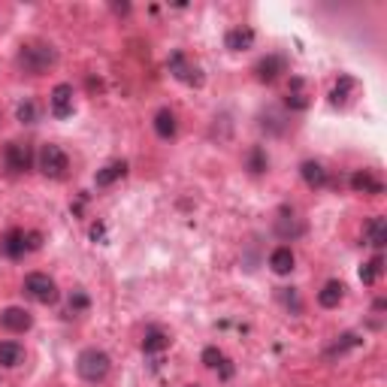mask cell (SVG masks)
<instances>
[{
  "label": "cell",
  "instance_id": "obj_26",
  "mask_svg": "<svg viewBox=\"0 0 387 387\" xmlns=\"http://www.w3.org/2000/svg\"><path fill=\"white\" fill-rule=\"evenodd\" d=\"M360 342H363V339H360V336H354V333H345V336H342V339L336 342V345H333V348L327 351V357H336V354H345V351H348V348H357V345H360Z\"/></svg>",
  "mask_w": 387,
  "mask_h": 387
},
{
  "label": "cell",
  "instance_id": "obj_22",
  "mask_svg": "<svg viewBox=\"0 0 387 387\" xmlns=\"http://www.w3.org/2000/svg\"><path fill=\"white\" fill-rule=\"evenodd\" d=\"M381 272H384V258L375 254L372 260H366L363 267H360V281H363V285H375V281L381 278Z\"/></svg>",
  "mask_w": 387,
  "mask_h": 387
},
{
  "label": "cell",
  "instance_id": "obj_17",
  "mask_svg": "<svg viewBox=\"0 0 387 387\" xmlns=\"http://www.w3.org/2000/svg\"><path fill=\"white\" fill-rule=\"evenodd\" d=\"M351 188H354L357 194H381V191H384V184L378 182L369 170H360V173L351 175Z\"/></svg>",
  "mask_w": 387,
  "mask_h": 387
},
{
  "label": "cell",
  "instance_id": "obj_23",
  "mask_svg": "<svg viewBox=\"0 0 387 387\" xmlns=\"http://www.w3.org/2000/svg\"><path fill=\"white\" fill-rule=\"evenodd\" d=\"M155 134L161 139H173L175 136V116L170 109H161L155 116Z\"/></svg>",
  "mask_w": 387,
  "mask_h": 387
},
{
  "label": "cell",
  "instance_id": "obj_28",
  "mask_svg": "<svg viewBox=\"0 0 387 387\" xmlns=\"http://www.w3.org/2000/svg\"><path fill=\"white\" fill-rule=\"evenodd\" d=\"M15 116H19L22 125H33V121H37V103H33V100H24Z\"/></svg>",
  "mask_w": 387,
  "mask_h": 387
},
{
  "label": "cell",
  "instance_id": "obj_35",
  "mask_svg": "<svg viewBox=\"0 0 387 387\" xmlns=\"http://www.w3.org/2000/svg\"><path fill=\"white\" fill-rule=\"evenodd\" d=\"M188 387H200V384H188Z\"/></svg>",
  "mask_w": 387,
  "mask_h": 387
},
{
  "label": "cell",
  "instance_id": "obj_20",
  "mask_svg": "<svg viewBox=\"0 0 387 387\" xmlns=\"http://www.w3.org/2000/svg\"><path fill=\"white\" fill-rule=\"evenodd\" d=\"M0 251H3L6 258H13V260L22 258V254L28 251V248H24V230H10V233H6L3 242H0Z\"/></svg>",
  "mask_w": 387,
  "mask_h": 387
},
{
  "label": "cell",
  "instance_id": "obj_29",
  "mask_svg": "<svg viewBox=\"0 0 387 387\" xmlns=\"http://www.w3.org/2000/svg\"><path fill=\"white\" fill-rule=\"evenodd\" d=\"M248 170H251V173H263V170H267V155H263V148H258V145L251 148V155H248Z\"/></svg>",
  "mask_w": 387,
  "mask_h": 387
},
{
  "label": "cell",
  "instance_id": "obj_32",
  "mask_svg": "<svg viewBox=\"0 0 387 387\" xmlns=\"http://www.w3.org/2000/svg\"><path fill=\"white\" fill-rule=\"evenodd\" d=\"M40 245H42V236L40 233H24V248H28V251H37Z\"/></svg>",
  "mask_w": 387,
  "mask_h": 387
},
{
  "label": "cell",
  "instance_id": "obj_21",
  "mask_svg": "<svg viewBox=\"0 0 387 387\" xmlns=\"http://www.w3.org/2000/svg\"><path fill=\"white\" fill-rule=\"evenodd\" d=\"M276 230H278L281 239H294V236H300V233H303V224L294 218V212L287 215V209H285V212H281V218L276 221Z\"/></svg>",
  "mask_w": 387,
  "mask_h": 387
},
{
  "label": "cell",
  "instance_id": "obj_11",
  "mask_svg": "<svg viewBox=\"0 0 387 387\" xmlns=\"http://www.w3.org/2000/svg\"><path fill=\"white\" fill-rule=\"evenodd\" d=\"M285 103H287V109H297V112L309 109V94H306V82H303L300 76L290 79V88H287Z\"/></svg>",
  "mask_w": 387,
  "mask_h": 387
},
{
  "label": "cell",
  "instance_id": "obj_6",
  "mask_svg": "<svg viewBox=\"0 0 387 387\" xmlns=\"http://www.w3.org/2000/svg\"><path fill=\"white\" fill-rule=\"evenodd\" d=\"M52 103V116L55 118H70L73 116V85H55V91L49 97Z\"/></svg>",
  "mask_w": 387,
  "mask_h": 387
},
{
  "label": "cell",
  "instance_id": "obj_10",
  "mask_svg": "<svg viewBox=\"0 0 387 387\" xmlns=\"http://www.w3.org/2000/svg\"><path fill=\"white\" fill-rule=\"evenodd\" d=\"M363 242L372 245V248H384V242H387V221L384 218H369L363 224Z\"/></svg>",
  "mask_w": 387,
  "mask_h": 387
},
{
  "label": "cell",
  "instance_id": "obj_5",
  "mask_svg": "<svg viewBox=\"0 0 387 387\" xmlns=\"http://www.w3.org/2000/svg\"><path fill=\"white\" fill-rule=\"evenodd\" d=\"M67 155H64V148H58V145H42V152H40V170L46 179H64L67 175Z\"/></svg>",
  "mask_w": 387,
  "mask_h": 387
},
{
  "label": "cell",
  "instance_id": "obj_19",
  "mask_svg": "<svg viewBox=\"0 0 387 387\" xmlns=\"http://www.w3.org/2000/svg\"><path fill=\"white\" fill-rule=\"evenodd\" d=\"M269 267L276 276H287L290 269H294V251L287 248V245H281V248H276L269 254Z\"/></svg>",
  "mask_w": 387,
  "mask_h": 387
},
{
  "label": "cell",
  "instance_id": "obj_2",
  "mask_svg": "<svg viewBox=\"0 0 387 387\" xmlns=\"http://www.w3.org/2000/svg\"><path fill=\"white\" fill-rule=\"evenodd\" d=\"M109 369H112V360H109L106 351H100V348H85L76 360L79 378H85V381H91V384L103 381V378L109 375Z\"/></svg>",
  "mask_w": 387,
  "mask_h": 387
},
{
  "label": "cell",
  "instance_id": "obj_13",
  "mask_svg": "<svg viewBox=\"0 0 387 387\" xmlns=\"http://www.w3.org/2000/svg\"><path fill=\"white\" fill-rule=\"evenodd\" d=\"M125 175H127V164L125 161H112V164L103 166V170H97L94 182H97V188H109L112 182L125 179Z\"/></svg>",
  "mask_w": 387,
  "mask_h": 387
},
{
  "label": "cell",
  "instance_id": "obj_15",
  "mask_svg": "<svg viewBox=\"0 0 387 387\" xmlns=\"http://www.w3.org/2000/svg\"><path fill=\"white\" fill-rule=\"evenodd\" d=\"M354 91H357L354 76H339V82L333 85V91H330V103H333V106H345Z\"/></svg>",
  "mask_w": 387,
  "mask_h": 387
},
{
  "label": "cell",
  "instance_id": "obj_3",
  "mask_svg": "<svg viewBox=\"0 0 387 387\" xmlns=\"http://www.w3.org/2000/svg\"><path fill=\"white\" fill-rule=\"evenodd\" d=\"M166 67H170V73L179 79L182 85H191V88H200L206 82V76H203V70H200L194 61L184 55V52H173L170 61H166Z\"/></svg>",
  "mask_w": 387,
  "mask_h": 387
},
{
  "label": "cell",
  "instance_id": "obj_25",
  "mask_svg": "<svg viewBox=\"0 0 387 387\" xmlns=\"http://www.w3.org/2000/svg\"><path fill=\"white\" fill-rule=\"evenodd\" d=\"M285 116L276 109H269V112H263V130H269V134H285Z\"/></svg>",
  "mask_w": 387,
  "mask_h": 387
},
{
  "label": "cell",
  "instance_id": "obj_9",
  "mask_svg": "<svg viewBox=\"0 0 387 387\" xmlns=\"http://www.w3.org/2000/svg\"><path fill=\"white\" fill-rule=\"evenodd\" d=\"M31 312H24L19 309V306H10V309H3L0 312V327H6L10 333H24V330H31Z\"/></svg>",
  "mask_w": 387,
  "mask_h": 387
},
{
  "label": "cell",
  "instance_id": "obj_24",
  "mask_svg": "<svg viewBox=\"0 0 387 387\" xmlns=\"http://www.w3.org/2000/svg\"><path fill=\"white\" fill-rule=\"evenodd\" d=\"M24 357V348L19 342H0V363L3 366H19Z\"/></svg>",
  "mask_w": 387,
  "mask_h": 387
},
{
  "label": "cell",
  "instance_id": "obj_18",
  "mask_svg": "<svg viewBox=\"0 0 387 387\" xmlns=\"http://www.w3.org/2000/svg\"><path fill=\"white\" fill-rule=\"evenodd\" d=\"M170 348V336L161 330V327H152L145 330V339H143V351L145 354H161V351Z\"/></svg>",
  "mask_w": 387,
  "mask_h": 387
},
{
  "label": "cell",
  "instance_id": "obj_8",
  "mask_svg": "<svg viewBox=\"0 0 387 387\" xmlns=\"http://www.w3.org/2000/svg\"><path fill=\"white\" fill-rule=\"evenodd\" d=\"M254 73H258L260 82H276V79L281 73H287V61L281 58V55H267V58H260L258 61V67H254Z\"/></svg>",
  "mask_w": 387,
  "mask_h": 387
},
{
  "label": "cell",
  "instance_id": "obj_33",
  "mask_svg": "<svg viewBox=\"0 0 387 387\" xmlns=\"http://www.w3.org/2000/svg\"><path fill=\"white\" fill-rule=\"evenodd\" d=\"M103 236H106V227H103V224H94V227H91V239H94V242H100Z\"/></svg>",
  "mask_w": 387,
  "mask_h": 387
},
{
  "label": "cell",
  "instance_id": "obj_30",
  "mask_svg": "<svg viewBox=\"0 0 387 387\" xmlns=\"http://www.w3.org/2000/svg\"><path fill=\"white\" fill-rule=\"evenodd\" d=\"M88 309V297L82 294V290H73V294H70V312H85Z\"/></svg>",
  "mask_w": 387,
  "mask_h": 387
},
{
  "label": "cell",
  "instance_id": "obj_4",
  "mask_svg": "<svg viewBox=\"0 0 387 387\" xmlns=\"http://www.w3.org/2000/svg\"><path fill=\"white\" fill-rule=\"evenodd\" d=\"M24 294L42 306L58 303V285L46 276V272H31V276L24 278Z\"/></svg>",
  "mask_w": 387,
  "mask_h": 387
},
{
  "label": "cell",
  "instance_id": "obj_12",
  "mask_svg": "<svg viewBox=\"0 0 387 387\" xmlns=\"http://www.w3.org/2000/svg\"><path fill=\"white\" fill-rule=\"evenodd\" d=\"M224 46L230 52H245L254 46V31L251 28H230L224 33Z\"/></svg>",
  "mask_w": 387,
  "mask_h": 387
},
{
  "label": "cell",
  "instance_id": "obj_27",
  "mask_svg": "<svg viewBox=\"0 0 387 387\" xmlns=\"http://www.w3.org/2000/svg\"><path fill=\"white\" fill-rule=\"evenodd\" d=\"M224 354H221V348H215V345H209V348H203V363L209 366V369H215V372H218V369H221L224 366Z\"/></svg>",
  "mask_w": 387,
  "mask_h": 387
},
{
  "label": "cell",
  "instance_id": "obj_16",
  "mask_svg": "<svg viewBox=\"0 0 387 387\" xmlns=\"http://www.w3.org/2000/svg\"><path fill=\"white\" fill-rule=\"evenodd\" d=\"M342 297H345V285L342 281H327V285L321 287V294H318V303L324 306V309H336V306L342 303Z\"/></svg>",
  "mask_w": 387,
  "mask_h": 387
},
{
  "label": "cell",
  "instance_id": "obj_31",
  "mask_svg": "<svg viewBox=\"0 0 387 387\" xmlns=\"http://www.w3.org/2000/svg\"><path fill=\"white\" fill-rule=\"evenodd\" d=\"M281 300H285V303H287V306H290V309H294V312H300V300H297L294 287H285V290H281Z\"/></svg>",
  "mask_w": 387,
  "mask_h": 387
},
{
  "label": "cell",
  "instance_id": "obj_1",
  "mask_svg": "<svg viewBox=\"0 0 387 387\" xmlns=\"http://www.w3.org/2000/svg\"><path fill=\"white\" fill-rule=\"evenodd\" d=\"M55 64H58V52L52 49L49 42H28V46H22V52H19V67L31 76L49 73Z\"/></svg>",
  "mask_w": 387,
  "mask_h": 387
},
{
  "label": "cell",
  "instance_id": "obj_14",
  "mask_svg": "<svg viewBox=\"0 0 387 387\" xmlns=\"http://www.w3.org/2000/svg\"><path fill=\"white\" fill-rule=\"evenodd\" d=\"M300 173H303V182L309 184V188H327V182H330L327 170H324L318 161H306L300 166Z\"/></svg>",
  "mask_w": 387,
  "mask_h": 387
},
{
  "label": "cell",
  "instance_id": "obj_34",
  "mask_svg": "<svg viewBox=\"0 0 387 387\" xmlns=\"http://www.w3.org/2000/svg\"><path fill=\"white\" fill-rule=\"evenodd\" d=\"M218 375H221V378H224V381H227V378H230V375H233V363H230V360H224V366H221V369H218Z\"/></svg>",
  "mask_w": 387,
  "mask_h": 387
},
{
  "label": "cell",
  "instance_id": "obj_7",
  "mask_svg": "<svg viewBox=\"0 0 387 387\" xmlns=\"http://www.w3.org/2000/svg\"><path fill=\"white\" fill-rule=\"evenodd\" d=\"M6 166H10L13 173H28L31 170V161H33V155H31V145H24V143H10L6 145Z\"/></svg>",
  "mask_w": 387,
  "mask_h": 387
}]
</instances>
